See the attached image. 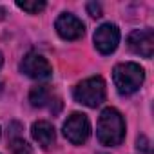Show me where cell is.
<instances>
[{"label": "cell", "mask_w": 154, "mask_h": 154, "mask_svg": "<svg viewBox=\"0 0 154 154\" xmlns=\"http://www.w3.org/2000/svg\"><path fill=\"white\" fill-rule=\"evenodd\" d=\"M127 45L134 54H140L143 58H152V53H154V31L150 27L132 31L127 36Z\"/></svg>", "instance_id": "cell-7"}, {"label": "cell", "mask_w": 154, "mask_h": 154, "mask_svg": "<svg viewBox=\"0 0 154 154\" xmlns=\"http://www.w3.org/2000/svg\"><path fill=\"white\" fill-rule=\"evenodd\" d=\"M112 80H114L116 91L123 96H129L143 85L145 71H143V67H140V63L123 62L112 69Z\"/></svg>", "instance_id": "cell-2"}, {"label": "cell", "mask_w": 154, "mask_h": 154, "mask_svg": "<svg viewBox=\"0 0 154 154\" xmlns=\"http://www.w3.org/2000/svg\"><path fill=\"white\" fill-rule=\"evenodd\" d=\"M11 152L13 154H33L31 145L24 138H13L11 140Z\"/></svg>", "instance_id": "cell-12"}, {"label": "cell", "mask_w": 154, "mask_h": 154, "mask_svg": "<svg viewBox=\"0 0 154 154\" xmlns=\"http://www.w3.org/2000/svg\"><path fill=\"white\" fill-rule=\"evenodd\" d=\"M136 143H138V150H143L145 154H149V152H150V147H149V145H150V141H149L145 136H140Z\"/></svg>", "instance_id": "cell-14"}, {"label": "cell", "mask_w": 154, "mask_h": 154, "mask_svg": "<svg viewBox=\"0 0 154 154\" xmlns=\"http://www.w3.org/2000/svg\"><path fill=\"white\" fill-rule=\"evenodd\" d=\"M54 29L60 35V38L63 40H78L85 33L84 22L71 13H62L54 22Z\"/></svg>", "instance_id": "cell-8"}, {"label": "cell", "mask_w": 154, "mask_h": 154, "mask_svg": "<svg viewBox=\"0 0 154 154\" xmlns=\"http://www.w3.org/2000/svg\"><path fill=\"white\" fill-rule=\"evenodd\" d=\"M96 138L105 147H116L123 141L125 122H123V116L114 107H107L102 111L96 123Z\"/></svg>", "instance_id": "cell-1"}, {"label": "cell", "mask_w": 154, "mask_h": 154, "mask_svg": "<svg viewBox=\"0 0 154 154\" xmlns=\"http://www.w3.org/2000/svg\"><path fill=\"white\" fill-rule=\"evenodd\" d=\"M87 11H89V15H91L93 18H100V17H102V8H100V4H96V2H89V4H87Z\"/></svg>", "instance_id": "cell-13"}, {"label": "cell", "mask_w": 154, "mask_h": 154, "mask_svg": "<svg viewBox=\"0 0 154 154\" xmlns=\"http://www.w3.org/2000/svg\"><path fill=\"white\" fill-rule=\"evenodd\" d=\"M20 67H22V72L27 74L33 80H45L53 74V67L47 62V58H44L42 54H38L35 51H31L24 56Z\"/></svg>", "instance_id": "cell-6"}, {"label": "cell", "mask_w": 154, "mask_h": 154, "mask_svg": "<svg viewBox=\"0 0 154 154\" xmlns=\"http://www.w3.org/2000/svg\"><path fill=\"white\" fill-rule=\"evenodd\" d=\"M29 102H31L33 107H44L49 102H53V94L45 85H36L29 93Z\"/></svg>", "instance_id": "cell-10"}, {"label": "cell", "mask_w": 154, "mask_h": 154, "mask_svg": "<svg viewBox=\"0 0 154 154\" xmlns=\"http://www.w3.org/2000/svg\"><path fill=\"white\" fill-rule=\"evenodd\" d=\"M93 42H94V47L102 53V54H111L116 51L118 44H120V29L116 24H102L96 31H94V36H93Z\"/></svg>", "instance_id": "cell-5"}, {"label": "cell", "mask_w": 154, "mask_h": 154, "mask_svg": "<svg viewBox=\"0 0 154 154\" xmlns=\"http://www.w3.org/2000/svg\"><path fill=\"white\" fill-rule=\"evenodd\" d=\"M2 65H4V54L0 53V69H2Z\"/></svg>", "instance_id": "cell-15"}, {"label": "cell", "mask_w": 154, "mask_h": 154, "mask_svg": "<svg viewBox=\"0 0 154 154\" xmlns=\"http://www.w3.org/2000/svg\"><path fill=\"white\" fill-rule=\"evenodd\" d=\"M31 134L35 138V141L42 147V149H49L53 143H54V127L45 122V120H40V122H35L33 127H31Z\"/></svg>", "instance_id": "cell-9"}, {"label": "cell", "mask_w": 154, "mask_h": 154, "mask_svg": "<svg viewBox=\"0 0 154 154\" xmlns=\"http://www.w3.org/2000/svg\"><path fill=\"white\" fill-rule=\"evenodd\" d=\"M72 96L78 103H82L85 107H91V109H96L105 100V82H103V78L102 76H91V78L82 80L74 87Z\"/></svg>", "instance_id": "cell-3"}, {"label": "cell", "mask_w": 154, "mask_h": 154, "mask_svg": "<svg viewBox=\"0 0 154 154\" xmlns=\"http://www.w3.org/2000/svg\"><path fill=\"white\" fill-rule=\"evenodd\" d=\"M45 2L44 0H33V2H17V8L18 9H22V11H26V13H29V15H38V13H42L44 9H45Z\"/></svg>", "instance_id": "cell-11"}, {"label": "cell", "mask_w": 154, "mask_h": 154, "mask_svg": "<svg viewBox=\"0 0 154 154\" xmlns=\"http://www.w3.org/2000/svg\"><path fill=\"white\" fill-rule=\"evenodd\" d=\"M63 136L72 145H84L91 136L89 118L82 112H72L63 123Z\"/></svg>", "instance_id": "cell-4"}]
</instances>
